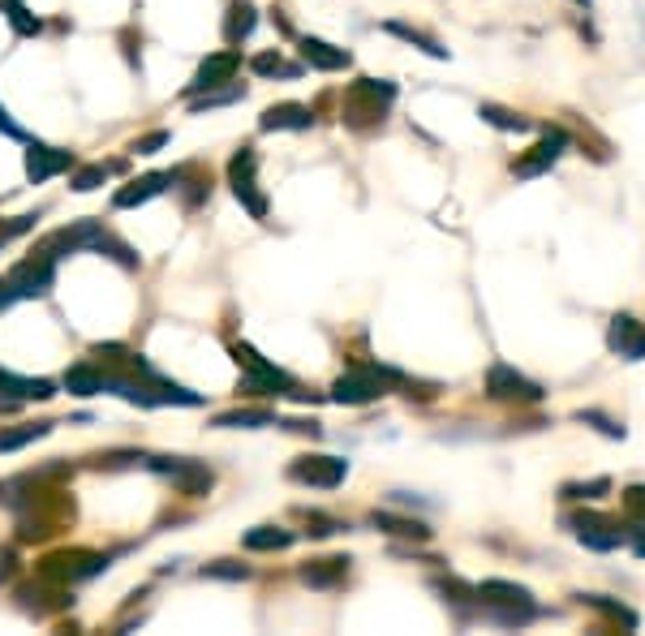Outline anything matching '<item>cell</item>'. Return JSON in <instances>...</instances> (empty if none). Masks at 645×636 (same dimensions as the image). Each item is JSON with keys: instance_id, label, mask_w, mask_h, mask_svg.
Segmentation results:
<instances>
[{"instance_id": "cell-1", "label": "cell", "mask_w": 645, "mask_h": 636, "mask_svg": "<svg viewBox=\"0 0 645 636\" xmlns=\"http://www.w3.org/2000/svg\"><path fill=\"white\" fill-rule=\"evenodd\" d=\"M478 602H482V611L495 619V624H504V628H516V624H529V619L538 615V606H534V594H529L525 585H512V581H482L478 589Z\"/></svg>"}, {"instance_id": "cell-2", "label": "cell", "mask_w": 645, "mask_h": 636, "mask_svg": "<svg viewBox=\"0 0 645 636\" xmlns=\"http://www.w3.org/2000/svg\"><path fill=\"white\" fill-rule=\"evenodd\" d=\"M396 99V86L392 82H375V78H362L349 86V95H344V121H349L353 129H366L383 121L387 104Z\"/></svg>"}, {"instance_id": "cell-3", "label": "cell", "mask_w": 645, "mask_h": 636, "mask_svg": "<svg viewBox=\"0 0 645 636\" xmlns=\"http://www.w3.org/2000/svg\"><path fill=\"white\" fill-rule=\"evenodd\" d=\"M233 357H237V366L246 370V392H254V396H293L297 392L293 374L271 366L263 353L250 349V344H233Z\"/></svg>"}, {"instance_id": "cell-4", "label": "cell", "mask_w": 645, "mask_h": 636, "mask_svg": "<svg viewBox=\"0 0 645 636\" xmlns=\"http://www.w3.org/2000/svg\"><path fill=\"white\" fill-rule=\"evenodd\" d=\"M392 383H400L396 370H387V366H357V370L340 374V379L332 383V400L336 404H370V400L387 396V387H392Z\"/></svg>"}, {"instance_id": "cell-5", "label": "cell", "mask_w": 645, "mask_h": 636, "mask_svg": "<svg viewBox=\"0 0 645 636\" xmlns=\"http://www.w3.org/2000/svg\"><path fill=\"white\" fill-rule=\"evenodd\" d=\"M147 469L160 473V477H168V482L177 486L181 495H190V499L207 495V490L215 486V473H211V465H203V460H185V456H147Z\"/></svg>"}, {"instance_id": "cell-6", "label": "cell", "mask_w": 645, "mask_h": 636, "mask_svg": "<svg viewBox=\"0 0 645 636\" xmlns=\"http://www.w3.org/2000/svg\"><path fill=\"white\" fill-rule=\"evenodd\" d=\"M104 568H108V555L61 551V555H48L39 563V576L43 581H56V585H74V581H86V576H99Z\"/></svg>"}, {"instance_id": "cell-7", "label": "cell", "mask_w": 645, "mask_h": 636, "mask_svg": "<svg viewBox=\"0 0 645 636\" xmlns=\"http://www.w3.org/2000/svg\"><path fill=\"white\" fill-rule=\"evenodd\" d=\"M254 168H258L254 147H241L233 155V164H228V185H233L237 202L254 215V220H267V198H263V190H258V181H254Z\"/></svg>"}, {"instance_id": "cell-8", "label": "cell", "mask_w": 645, "mask_h": 636, "mask_svg": "<svg viewBox=\"0 0 645 636\" xmlns=\"http://www.w3.org/2000/svg\"><path fill=\"white\" fill-rule=\"evenodd\" d=\"M289 477L301 486H319V490H336L349 477V460L340 456H301L289 465Z\"/></svg>"}, {"instance_id": "cell-9", "label": "cell", "mask_w": 645, "mask_h": 636, "mask_svg": "<svg viewBox=\"0 0 645 636\" xmlns=\"http://www.w3.org/2000/svg\"><path fill=\"white\" fill-rule=\"evenodd\" d=\"M56 387L48 379H22L13 370H0V413H18L26 400H52Z\"/></svg>"}, {"instance_id": "cell-10", "label": "cell", "mask_w": 645, "mask_h": 636, "mask_svg": "<svg viewBox=\"0 0 645 636\" xmlns=\"http://www.w3.org/2000/svg\"><path fill=\"white\" fill-rule=\"evenodd\" d=\"M52 276H56L52 258L48 254H31V258H22V263L9 271V284H13V293L18 297H43L52 288Z\"/></svg>"}, {"instance_id": "cell-11", "label": "cell", "mask_w": 645, "mask_h": 636, "mask_svg": "<svg viewBox=\"0 0 645 636\" xmlns=\"http://www.w3.org/2000/svg\"><path fill=\"white\" fill-rule=\"evenodd\" d=\"M486 396L491 400H525V404H534L542 400V387L538 383H529L525 374H516L512 366H491V374H486Z\"/></svg>"}, {"instance_id": "cell-12", "label": "cell", "mask_w": 645, "mask_h": 636, "mask_svg": "<svg viewBox=\"0 0 645 636\" xmlns=\"http://www.w3.org/2000/svg\"><path fill=\"white\" fill-rule=\"evenodd\" d=\"M237 69H241V52H237V48L215 52V56H207V61L198 65V74H194V82H190V91H185V95L194 99L198 91H211V86L233 82V78H237Z\"/></svg>"}, {"instance_id": "cell-13", "label": "cell", "mask_w": 645, "mask_h": 636, "mask_svg": "<svg viewBox=\"0 0 645 636\" xmlns=\"http://www.w3.org/2000/svg\"><path fill=\"white\" fill-rule=\"evenodd\" d=\"M69 168H74V155L61 147H48V142H31V147H26V177L35 185L52 181L56 172H69Z\"/></svg>"}, {"instance_id": "cell-14", "label": "cell", "mask_w": 645, "mask_h": 636, "mask_svg": "<svg viewBox=\"0 0 645 636\" xmlns=\"http://www.w3.org/2000/svg\"><path fill=\"white\" fill-rule=\"evenodd\" d=\"M607 349L620 353L624 361H641L645 357V327L637 323V318H628V314H615L611 331H607Z\"/></svg>"}, {"instance_id": "cell-15", "label": "cell", "mask_w": 645, "mask_h": 636, "mask_svg": "<svg viewBox=\"0 0 645 636\" xmlns=\"http://www.w3.org/2000/svg\"><path fill=\"white\" fill-rule=\"evenodd\" d=\"M568 525L577 529V538L590 546V551H615V546L624 542V529L602 516H568Z\"/></svg>"}, {"instance_id": "cell-16", "label": "cell", "mask_w": 645, "mask_h": 636, "mask_svg": "<svg viewBox=\"0 0 645 636\" xmlns=\"http://www.w3.org/2000/svg\"><path fill=\"white\" fill-rule=\"evenodd\" d=\"M564 151H568V134H564V129H555V134L542 138V142H538V147L529 151V155L516 159L512 172H516V177H538V172H547V168H551V164H555V159L564 155Z\"/></svg>"}, {"instance_id": "cell-17", "label": "cell", "mask_w": 645, "mask_h": 636, "mask_svg": "<svg viewBox=\"0 0 645 636\" xmlns=\"http://www.w3.org/2000/svg\"><path fill=\"white\" fill-rule=\"evenodd\" d=\"M168 181H172V172H147V177L121 185V190L112 194V207H117V211H125V207H142V202L160 198V194L168 190Z\"/></svg>"}, {"instance_id": "cell-18", "label": "cell", "mask_w": 645, "mask_h": 636, "mask_svg": "<svg viewBox=\"0 0 645 636\" xmlns=\"http://www.w3.org/2000/svg\"><path fill=\"white\" fill-rule=\"evenodd\" d=\"M301 61H306L310 69H323V74H336V69H349L353 56L344 48H336V43L306 35V39H301Z\"/></svg>"}, {"instance_id": "cell-19", "label": "cell", "mask_w": 645, "mask_h": 636, "mask_svg": "<svg viewBox=\"0 0 645 636\" xmlns=\"http://www.w3.org/2000/svg\"><path fill=\"white\" fill-rule=\"evenodd\" d=\"M314 125V112L306 104H276V108H267L263 117H258V129H267V134H276V129H310Z\"/></svg>"}, {"instance_id": "cell-20", "label": "cell", "mask_w": 645, "mask_h": 636, "mask_svg": "<svg viewBox=\"0 0 645 636\" xmlns=\"http://www.w3.org/2000/svg\"><path fill=\"white\" fill-rule=\"evenodd\" d=\"M344 572H349V559L344 555H327V559H314L301 568V581L310 589H336L344 581Z\"/></svg>"}, {"instance_id": "cell-21", "label": "cell", "mask_w": 645, "mask_h": 636, "mask_svg": "<svg viewBox=\"0 0 645 636\" xmlns=\"http://www.w3.org/2000/svg\"><path fill=\"white\" fill-rule=\"evenodd\" d=\"M370 525L383 529V533H392V538H409V542H426L430 538V529L422 525V520L392 516V512H375V516H370Z\"/></svg>"}, {"instance_id": "cell-22", "label": "cell", "mask_w": 645, "mask_h": 636, "mask_svg": "<svg viewBox=\"0 0 645 636\" xmlns=\"http://www.w3.org/2000/svg\"><path fill=\"white\" fill-rule=\"evenodd\" d=\"M65 392H74V396H104V370H95V366H69L65 370Z\"/></svg>"}, {"instance_id": "cell-23", "label": "cell", "mask_w": 645, "mask_h": 636, "mask_svg": "<svg viewBox=\"0 0 645 636\" xmlns=\"http://www.w3.org/2000/svg\"><path fill=\"white\" fill-rule=\"evenodd\" d=\"M220 430H258V426H276V413L271 409H233V413H220L215 417Z\"/></svg>"}, {"instance_id": "cell-24", "label": "cell", "mask_w": 645, "mask_h": 636, "mask_svg": "<svg viewBox=\"0 0 645 636\" xmlns=\"http://www.w3.org/2000/svg\"><path fill=\"white\" fill-rule=\"evenodd\" d=\"M241 546H246V551H284V546H293V533L276 529V525H258L241 538Z\"/></svg>"}, {"instance_id": "cell-25", "label": "cell", "mask_w": 645, "mask_h": 636, "mask_svg": "<svg viewBox=\"0 0 645 636\" xmlns=\"http://www.w3.org/2000/svg\"><path fill=\"white\" fill-rule=\"evenodd\" d=\"M383 31H387V35H396V39H405V43H413V48H422L426 56H435V61H448V48H443L439 39H430V35H422V31H413V26H405V22H387Z\"/></svg>"}, {"instance_id": "cell-26", "label": "cell", "mask_w": 645, "mask_h": 636, "mask_svg": "<svg viewBox=\"0 0 645 636\" xmlns=\"http://www.w3.org/2000/svg\"><path fill=\"white\" fill-rule=\"evenodd\" d=\"M254 5L250 0H233V9H228V22H224V39L228 43H237V39H246L254 31Z\"/></svg>"}, {"instance_id": "cell-27", "label": "cell", "mask_w": 645, "mask_h": 636, "mask_svg": "<svg viewBox=\"0 0 645 636\" xmlns=\"http://www.w3.org/2000/svg\"><path fill=\"white\" fill-rule=\"evenodd\" d=\"M237 99H246V86L241 82H228V86H211V91H198V99H190L194 112L203 108H224V104H237Z\"/></svg>"}, {"instance_id": "cell-28", "label": "cell", "mask_w": 645, "mask_h": 636, "mask_svg": "<svg viewBox=\"0 0 645 636\" xmlns=\"http://www.w3.org/2000/svg\"><path fill=\"white\" fill-rule=\"evenodd\" d=\"M43 435H52V422H35V426H9L0 430V452H18V447L35 443Z\"/></svg>"}, {"instance_id": "cell-29", "label": "cell", "mask_w": 645, "mask_h": 636, "mask_svg": "<svg viewBox=\"0 0 645 636\" xmlns=\"http://www.w3.org/2000/svg\"><path fill=\"white\" fill-rule=\"evenodd\" d=\"M250 69H254V74H263V78H297V74H301V65H289L280 52H263V56H254Z\"/></svg>"}, {"instance_id": "cell-30", "label": "cell", "mask_w": 645, "mask_h": 636, "mask_svg": "<svg viewBox=\"0 0 645 636\" xmlns=\"http://www.w3.org/2000/svg\"><path fill=\"white\" fill-rule=\"evenodd\" d=\"M5 18H9V26H13L18 35H39V31H43V22L22 5V0H5Z\"/></svg>"}, {"instance_id": "cell-31", "label": "cell", "mask_w": 645, "mask_h": 636, "mask_svg": "<svg viewBox=\"0 0 645 636\" xmlns=\"http://www.w3.org/2000/svg\"><path fill=\"white\" fill-rule=\"evenodd\" d=\"M478 117H482L486 125H495V129H516V134H525V129H529V121H525V117H516V112L499 108V104H482V108H478Z\"/></svg>"}, {"instance_id": "cell-32", "label": "cell", "mask_w": 645, "mask_h": 636, "mask_svg": "<svg viewBox=\"0 0 645 636\" xmlns=\"http://www.w3.org/2000/svg\"><path fill=\"white\" fill-rule=\"evenodd\" d=\"M203 576H211V581H246L250 568L246 563H233V559H215L203 568Z\"/></svg>"}, {"instance_id": "cell-33", "label": "cell", "mask_w": 645, "mask_h": 636, "mask_svg": "<svg viewBox=\"0 0 645 636\" xmlns=\"http://www.w3.org/2000/svg\"><path fill=\"white\" fill-rule=\"evenodd\" d=\"M611 490V477H594V482H577L564 486V499H602Z\"/></svg>"}, {"instance_id": "cell-34", "label": "cell", "mask_w": 645, "mask_h": 636, "mask_svg": "<svg viewBox=\"0 0 645 636\" xmlns=\"http://www.w3.org/2000/svg\"><path fill=\"white\" fill-rule=\"evenodd\" d=\"M108 172H112L108 164H91V168H82L78 177H74V190H78V194H91V190H99V185L108 181Z\"/></svg>"}, {"instance_id": "cell-35", "label": "cell", "mask_w": 645, "mask_h": 636, "mask_svg": "<svg viewBox=\"0 0 645 636\" xmlns=\"http://www.w3.org/2000/svg\"><path fill=\"white\" fill-rule=\"evenodd\" d=\"M39 215H18V220H9V224H0V245L13 241V237H22V233H31Z\"/></svg>"}, {"instance_id": "cell-36", "label": "cell", "mask_w": 645, "mask_h": 636, "mask_svg": "<svg viewBox=\"0 0 645 636\" xmlns=\"http://www.w3.org/2000/svg\"><path fill=\"white\" fill-rule=\"evenodd\" d=\"M624 508H628V516L645 525V486H628L624 490Z\"/></svg>"}, {"instance_id": "cell-37", "label": "cell", "mask_w": 645, "mask_h": 636, "mask_svg": "<svg viewBox=\"0 0 645 636\" xmlns=\"http://www.w3.org/2000/svg\"><path fill=\"white\" fill-rule=\"evenodd\" d=\"M577 417H581V422H594L607 439H624V426H615L611 417H602V413H594V409H590V413H577Z\"/></svg>"}, {"instance_id": "cell-38", "label": "cell", "mask_w": 645, "mask_h": 636, "mask_svg": "<svg viewBox=\"0 0 645 636\" xmlns=\"http://www.w3.org/2000/svg\"><path fill=\"white\" fill-rule=\"evenodd\" d=\"M164 142H168V129H155V134L138 138V142H134V147H129V151H138V155H155V151L164 147Z\"/></svg>"}, {"instance_id": "cell-39", "label": "cell", "mask_w": 645, "mask_h": 636, "mask_svg": "<svg viewBox=\"0 0 645 636\" xmlns=\"http://www.w3.org/2000/svg\"><path fill=\"white\" fill-rule=\"evenodd\" d=\"M0 134H5V138H26V134H22V125L9 117V108H5V104H0Z\"/></svg>"}, {"instance_id": "cell-40", "label": "cell", "mask_w": 645, "mask_h": 636, "mask_svg": "<svg viewBox=\"0 0 645 636\" xmlns=\"http://www.w3.org/2000/svg\"><path fill=\"white\" fill-rule=\"evenodd\" d=\"M13 301H18V293H13V284H9V280H0V310L13 306Z\"/></svg>"}, {"instance_id": "cell-41", "label": "cell", "mask_w": 645, "mask_h": 636, "mask_svg": "<svg viewBox=\"0 0 645 636\" xmlns=\"http://www.w3.org/2000/svg\"><path fill=\"white\" fill-rule=\"evenodd\" d=\"M9 576H13V551L0 555V581H9Z\"/></svg>"}, {"instance_id": "cell-42", "label": "cell", "mask_w": 645, "mask_h": 636, "mask_svg": "<svg viewBox=\"0 0 645 636\" xmlns=\"http://www.w3.org/2000/svg\"><path fill=\"white\" fill-rule=\"evenodd\" d=\"M633 551H637V559H645V533H633Z\"/></svg>"}, {"instance_id": "cell-43", "label": "cell", "mask_w": 645, "mask_h": 636, "mask_svg": "<svg viewBox=\"0 0 645 636\" xmlns=\"http://www.w3.org/2000/svg\"><path fill=\"white\" fill-rule=\"evenodd\" d=\"M581 5H590V0H581Z\"/></svg>"}, {"instance_id": "cell-44", "label": "cell", "mask_w": 645, "mask_h": 636, "mask_svg": "<svg viewBox=\"0 0 645 636\" xmlns=\"http://www.w3.org/2000/svg\"><path fill=\"white\" fill-rule=\"evenodd\" d=\"M0 9H5V0H0Z\"/></svg>"}]
</instances>
